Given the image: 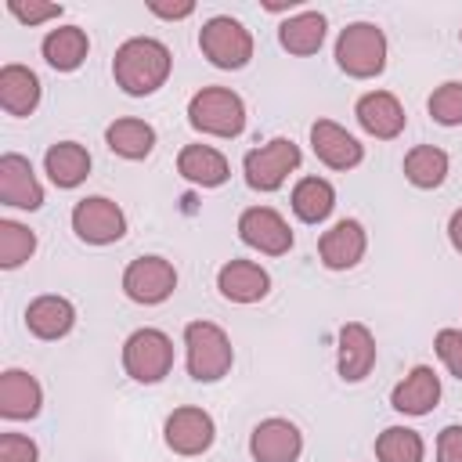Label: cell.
Segmentation results:
<instances>
[{
    "label": "cell",
    "instance_id": "cell-1",
    "mask_svg": "<svg viewBox=\"0 0 462 462\" xmlns=\"http://www.w3.org/2000/svg\"><path fill=\"white\" fill-rule=\"evenodd\" d=\"M170 65H173V58L162 40L130 36L126 43H119L116 58H112V76H116V87H123L130 97H148L166 83Z\"/></svg>",
    "mask_w": 462,
    "mask_h": 462
},
{
    "label": "cell",
    "instance_id": "cell-2",
    "mask_svg": "<svg viewBox=\"0 0 462 462\" xmlns=\"http://www.w3.org/2000/svg\"><path fill=\"white\" fill-rule=\"evenodd\" d=\"M184 365L195 383H217L235 365V346L227 332L213 321H191L184 328Z\"/></svg>",
    "mask_w": 462,
    "mask_h": 462
},
{
    "label": "cell",
    "instance_id": "cell-3",
    "mask_svg": "<svg viewBox=\"0 0 462 462\" xmlns=\"http://www.w3.org/2000/svg\"><path fill=\"white\" fill-rule=\"evenodd\" d=\"M188 123L209 137H238L245 130V101L227 87H202L188 101Z\"/></svg>",
    "mask_w": 462,
    "mask_h": 462
},
{
    "label": "cell",
    "instance_id": "cell-4",
    "mask_svg": "<svg viewBox=\"0 0 462 462\" xmlns=\"http://www.w3.org/2000/svg\"><path fill=\"white\" fill-rule=\"evenodd\" d=\"M336 65L350 79H372L386 69V36L372 22H350L336 40Z\"/></svg>",
    "mask_w": 462,
    "mask_h": 462
},
{
    "label": "cell",
    "instance_id": "cell-5",
    "mask_svg": "<svg viewBox=\"0 0 462 462\" xmlns=\"http://www.w3.org/2000/svg\"><path fill=\"white\" fill-rule=\"evenodd\" d=\"M173 368V339L162 328H137L123 343V372L134 383H162Z\"/></svg>",
    "mask_w": 462,
    "mask_h": 462
},
{
    "label": "cell",
    "instance_id": "cell-6",
    "mask_svg": "<svg viewBox=\"0 0 462 462\" xmlns=\"http://www.w3.org/2000/svg\"><path fill=\"white\" fill-rule=\"evenodd\" d=\"M199 51L209 58V65L217 69H245L253 58V32L231 18V14H217L199 29Z\"/></svg>",
    "mask_w": 462,
    "mask_h": 462
},
{
    "label": "cell",
    "instance_id": "cell-7",
    "mask_svg": "<svg viewBox=\"0 0 462 462\" xmlns=\"http://www.w3.org/2000/svg\"><path fill=\"white\" fill-rule=\"evenodd\" d=\"M300 159L303 155H300V148L289 137H274V141L245 152V159H242L245 184L253 191H278L289 180V173L300 166Z\"/></svg>",
    "mask_w": 462,
    "mask_h": 462
},
{
    "label": "cell",
    "instance_id": "cell-8",
    "mask_svg": "<svg viewBox=\"0 0 462 462\" xmlns=\"http://www.w3.org/2000/svg\"><path fill=\"white\" fill-rule=\"evenodd\" d=\"M72 231L87 245H112L126 235V213L105 195H87L72 206Z\"/></svg>",
    "mask_w": 462,
    "mask_h": 462
},
{
    "label": "cell",
    "instance_id": "cell-9",
    "mask_svg": "<svg viewBox=\"0 0 462 462\" xmlns=\"http://www.w3.org/2000/svg\"><path fill=\"white\" fill-rule=\"evenodd\" d=\"M173 289H177V267L162 256H137L123 271V292L141 307H155L170 300Z\"/></svg>",
    "mask_w": 462,
    "mask_h": 462
},
{
    "label": "cell",
    "instance_id": "cell-10",
    "mask_svg": "<svg viewBox=\"0 0 462 462\" xmlns=\"http://www.w3.org/2000/svg\"><path fill=\"white\" fill-rule=\"evenodd\" d=\"M213 437H217V422L209 411L202 408H173L166 415V426H162V440L173 455H184V458H195L202 451L213 448Z\"/></svg>",
    "mask_w": 462,
    "mask_h": 462
},
{
    "label": "cell",
    "instance_id": "cell-11",
    "mask_svg": "<svg viewBox=\"0 0 462 462\" xmlns=\"http://www.w3.org/2000/svg\"><path fill=\"white\" fill-rule=\"evenodd\" d=\"M238 238L249 249L263 253V256H285L292 249V231H289L285 217L278 209H271V206H249V209H242V217H238Z\"/></svg>",
    "mask_w": 462,
    "mask_h": 462
},
{
    "label": "cell",
    "instance_id": "cell-12",
    "mask_svg": "<svg viewBox=\"0 0 462 462\" xmlns=\"http://www.w3.org/2000/svg\"><path fill=\"white\" fill-rule=\"evenodd\" d=\"M249 455L253 462H296L303 455V433L289 419H263L249 433Z\"/></svg>",
    "mask_w": 462,
    "mask_h": 462
},
{
    "label": "cell",
    "instance_id": "cell-13",
    "mask_svg": "<svg viewBox=\"0 0 462 462\" xmlns=\"http://www.w3.org/2000/svg\"><path fill=\"white\" fill-rule=\"evenodd\" d=\"M0 202L11 209H40L43 206V184L32 173V162L18 152L0 155Z\"/></svg>",
    "mask_w": 462,
    "mask_h": 462
},
{
    "label": "cell",
    "instance_id": "cell-14",
    "mask_svg": "<svg viewBox=\"0 0 462 462\" xmlns=\"http://www.w3.org/2000/svg\"><path fill=\"white\" fill-rule=\"evenodd\" d=\"M365 249H368V231H365L361 220H350V217L339 220V224H332L318 238V256H321V263L328 271H350V267H357L361 256H365Z\"/></svg>",
    "mask_w": 462,
    "mask_h": 462
},
{
    "label": "cell",
    "instance_id": "cell-15",
    "mask_svg": "<svg viewBox=\"0 0 462 462\" xmlns=\"http://www.w3.org/2000/svg\"><path fill=\"white\" fill-rule=\"evenodd\" d=\"M310 148L328 170H354L365 159V144L339 123L318 119L310 123Z\"/></svg>",
    "mask_w": 462,
    "mask_h": 462
},
{
    "label": "cell",
    "instance_id": "cell-16",
    "mask_svg": "<svg viewBox=\"0 0 462 462\" xmlns=\"http://www.w3.org/2000/svg\"><path fill=\"white\" fill-rule=\"evenodd\" d=\"M375 336L368 325L361 321H346L339 328V357H336V368H339V379L343 383H361L368 379V372L375 368Z\"/></svg>",
    "mask_w": 462,
    "mask_h": 462
},
{
    "label": "cell",
    "instance_id": "cell-17",
    "mask_svg": "<svg viewBox=\"0 0 462 462\" xmlns=\"http://www.w3.org/2000/svg\"><path fill=\"white\" fill-rule=\"evenodd\" d=\"M354 116H357L361 130L372 134V137H379V141L401 137V130H404V123H408L401 101H397L390 90H368V94H361L357 105H354Z\"/></svg>",
    "mask_w": 462,
    "mask_h": 462
},
{
    "label": "cell",
    "instance_id": "cell-18",
    "mask_svg": "<svg viewBox=\"0 0 462 462\" xmlns=\"http://www.w3.org/2000/svg\"><path fill=\"white\" fill-rule=\"evenodd\" d=\"M217 289L231 303H260L271 292V274L256 260H227L217 271Z\"/></svg>",
    "mask_w": 462,
    "mask_h": 462
},
{
    "label": "cell",
    "instance_id": "cell-19",
    "mask_svg": "<svg viewBox=\"0 0 462 462\" xmlns=\"http://www.w3.org/2000/svg\"><path fill=\"white\" fill-rule=\"evenodd\" d=\"M440 401V375L430 365H415L390 393V408L401 415H430Z\"/></svg>",
    "mask_w": 462,
    "mask_h": 462
},
{
    "label": "cell",
    "instance_id": "cell-20",
    "mask_svg": "<svg viewBox=\"0 0 462 462\" xmlns=\"http://www.w3.org/2000/svg\"><path fill=\"white\" fill-rule=\"evenodd\" d=\"M43 408V386L25 368H7L0 375V415L4 419H36Z\"/></svg>",
    "mask_w": 462,
    "mask_h": 462
},
{
    "label": "cell",
    "instance_id": "cell-21",
    "mask_svg": "<svg viewBox=\"0 0 462 462\" xmlns=\"http://www.w3.org/2000/svg\"><path fill=\"white\" fill-rule=\"evenodd\" d=\"M25 325H29V332H32L36 339H61V336H69L72 325H76V307H72V300L54 296V292L36 296V300L25 307Z\"/></svg>",
    "mask_w": 462,
    "mask_h": 462
},
{
    "label": "cell",
    "instance_id": "cell-22",
    "mask_svg": "<svg viewBox=\"0 0 462 462\" xmlns=\"http://www.w3.org/2000/svg\"><path fill=\"white\" fill-rule=\"evenodd\" d=\"M40 54L54 72H76L90 54V40L79 25H58V29H47Z\"/></svg>",
    "mask_w": 462,
    "mask_h": 462
},
{
    "label": "cell",
    "instance_id": "cell-23",
    "mask_svg": "<svg viewBox=\"0 0 462 462\" xmlns=\"http://www.w3.org/2000/svg\"><path fill=\"white\" fill-rule=\"evenodd\" d=\"M177 173H180L188 184L220 188V184L231 177V166H227V159H224L213 144H184L180 155H177Z\"/></svg>",
    "mask_w": 462,
    "mask_h": 462
},
{
    "label": "cell",
    "instance_id": "cell-24",
    "mask_svg": "<svg viewBox=\"0 0 462 462\" xmlns=\"http://www.w3.org/2000/svg\"><path fill=\"white\" fill-rule=\"evenodd\" d=\"M43 170L54 188H79L90 177V152L76 141H58L43 155Z\"/></svg>",
    "mask_w": 462,
    "mask_h": 462
},
{
    "label": "cell",
    "instance_id": "cell-25",
    "mask_svg": "<svg viewBox=\"0 0 462 462\" xmlns=\"http://www.w3.org/2000/svg\"><path fill=\"white\" fill-rule=\"evenodd\" d=\"M40 105V79L25 65L0 69V108L7 116H32Z\"/></svg>",
    "mask_w": 462,
    "mask_h": 462
},
{
    "label": "cell",
    "instance_id": "cell-26",
    "mask_svg": "<svg viewBox=\"0 0 462 462\" xmlns=\"http://www.w3.org/2000/svg\"><path fill=\"white\" fill-rule=\"evenodd\" d=\"M105 144H108V152H116L119 159H130V162L148 159L152 148H155V126L144 123V119H134V116L116 119V123H108V130H105Z\"/></svg>",
    "mask_w": 462,
    "mask_h": 462
},
{
    "label": "cell",
    "instance_id": "cell-27",
    "mask_svg": "<svg viewBox=\"0 0 462 462\" xmlns=\"http://www.w3.org/2000/svg\"><path fill=\"white\" fill-rule=\"evenodd\" d=\"M278 43L289 51V54H318L321 43H325V14L318 11H296L292 18H285L278 25Z\"/></svg>",
    "mask_w": 462,
    "mask_h": 462
},
{
    "label": "cell",
    "instance_id": "cell-28",
    "mask_svg": "<svg viewBox=\"0 0 462 462\" xmlns=\"http://www.w3.org/2000/svg\"><path fill=\"white\" fill-rule=\"evenodd\" d=\"M448 152L437 148V144H415L408 155H404V177L411 188H422V191H433L448 180Z\"/></svg>",
    "mask_w": 462,
    "mask_h": 462
},
{
    "label": "cell",
    "instance_id": "cell-29",
    "mask_svg": "<svg viewBox=\"0 0 462 462\" xmlns=\"http://www.w3.org/2000/svg\"><path fill=\"white\" fill-rule=\"evenodd\" d=\"M336 209V188L325 177H303L292 188V213L303 224H321Z\"/></svg>",
    "mask_w": 462,
    "mask_h": 462
},
{
    "label": "cell",
    "instance_id": "cell-30",
    "mask_svg": "<svg viewBox=\"0 0 462 462\" xmlns=\"http://www.w3.org/2000/svg\"><path fill=\"white\" fill-rule=\"evenodd\" d=\"M375 458L379 462H422L426 440L408 426H386L375 437Z\"/></svg>",
    "mask_w": 462,
    "mask_h": 462
},
{
    "label": "cell",
    "instance_id": "cell-31",
    "mask_svg": "<svg viewBox=\"0 0 462 462\" xmlns=\"http://www.w3.org/2000/svg\"><path fill=\"white\" fill-rule=\"evenodd\" d=\"M36 253V235L32 227L18 224V220H0V267L14 271L22 267L29 256Z\"/></svg>",
    "mask_w": 462,
    "mask_h": 462
},
{
    "label": "cell",
    "instance_id": "cell-32",
    "mask_svg": "<svg viewBox=\"0 0 462 462\" xmlns=\"http://www.w3.org/2000/svg\"><path fill=\"white\" fill-rule=\"evenodd\" d=\"M430 116L440 126H462V83L448 79L430 94Z\"/></svg>",
    "mask_w": 462,
    "mask_h": 462
},
{
    "label": "cell",
    "instance_id": "cell-33",
    "mask_svg": "<svg viewBox=\"0 0 462 462\" xmlns=\"http://www.w3.org/2000/svg\"><path fill=\"white\" fill-rule=\"evenodd\" d=\"M433 350L444 361V368L455 379H462V328H440L437 339H433Z\"/></svg>",
    "mask_w": 462,
    "mask_h": 462
},
{
    "label": "cell",
    "instance_id": "cell-34",
    "mask_svg": "<svg viewBox=\"0 0 462 462\" xmlns=\"http://www.w3.org/2000/svg\"><path fill=\"white\" fill-rule=\"evenodd\" d=\"M7 11L22 22V25H43V22H54L61 18V4H25V0H7Z\"/></svg>",
    "mask_w": 462,
    "mask_h": 462
},
{
    "label": "cell",
    "instance_id": "cell-35",
    "mask_svg": "<svg viewBox=\"0 0 462 462\" xmlns=\"http://www.w3.org/2000/svg\"><path fill=\"white\" fill-rule=\"evenodd\" d=\"M40 451L25 433H0V462H36Z\"/></svg>",
    "mask_w": 462,
    "mask_h": 462
},
{
    "label": "cell",
    "instance_id": "cell-36",
    "mask_svg": "<svg viewBox=\"0 0 462 462\" xmlns=\"http://www.w3.org/2000/svg\"><path fill=\"white\" fill-rule=\"evenodd\" d=\"M437 462H462V426H444L437 433Z\"/></svg>",
    "mask_w": 462,
    "mask_h": 462
},
{
    "label": "cell",
    "instance_id": "cell-37",
    "mask_svg": "<svg viewBox=\"0 0 462 462\" xmlns=\"http://www.w3.org/2000/svg\"><path fill=\"white\" fill-rule=\"evenodd\" d=\"M148 11L155 14V18H166V22H180V18H188L191 11H195V4L191 0H180V4H148Z\"/></svg>",
    "mask_w": 462,
    "mask_h": 462
},
{
    "label": "cell",
    "instance_id": "cell-38",
    "mask_svg": "<svg viewBox=\"0 0 462 462\" xmlns=\"http://www.w3.org/2000/svg\"><path fill=\"white\" fill-rule=\"evenodd\" d=\"M448 242H451L455 253H462V209H455L451 220H448Z\"/></svg>",
    "mask_w": 462,
    "mask_h": 462
}]
</instances>
